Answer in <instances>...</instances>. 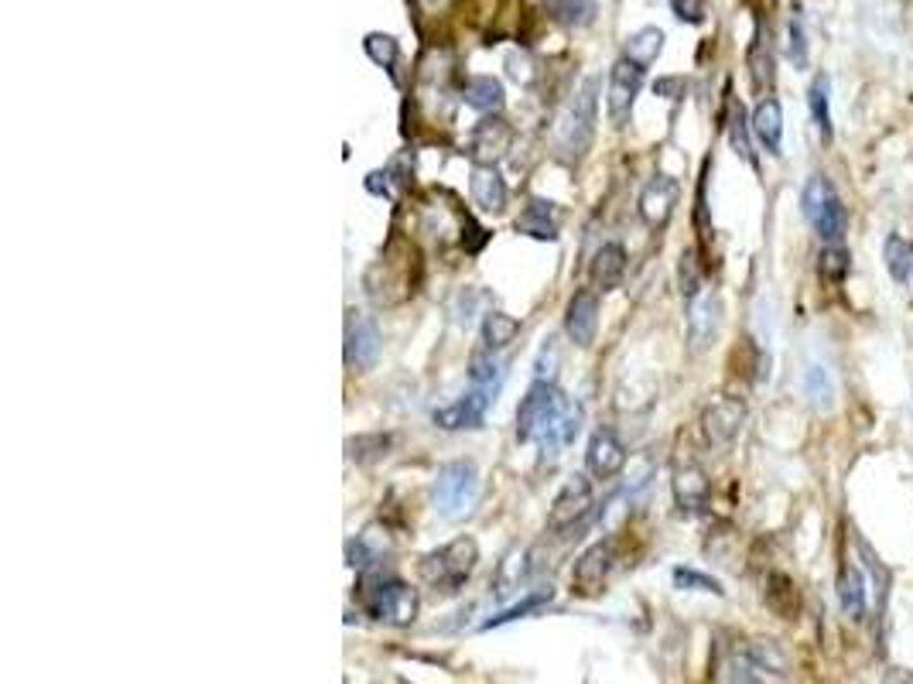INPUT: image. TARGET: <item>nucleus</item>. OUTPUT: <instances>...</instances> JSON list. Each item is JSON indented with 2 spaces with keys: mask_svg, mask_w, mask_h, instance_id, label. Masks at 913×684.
Listing matches in <instances>:
<instances>
[{
  "mask_svg": "<svg viewBox=\"0 0 913 684\" xmlns=\"http://www.w3.org/2000/svg\"><path fill=\"white\" fill-rule=\"evenodd\" d=\"M360 605L367 610V616L380 620V623H391V626H411L418 620V592L408 586V581H400L397 575L384 572V568H367L360 586H357Z\"/></svg>",
  "mask_w": 913,
  "mask_h": 684,
  "instance_id": "1",
  "label": "nucleus"
},
{
  "mask_svg": "<svg viewBox=\"0 0 913 684\" xmlns=\"http://www.w3.org/2000/svg\"><path fill=\"white\" fill-rule=\"evenodd\" d=\"M476 562H479L476 538L459 535L445 548L428 551L421 559V565H418V572H421V581L428 589H435L439 596H455L469 581V575L476 572Z\"/></svg>",
  "mask_w": 913,
  "mask_h": 684,
  "instance_id": "2",
  "label": "nucleus"
},
{
  "mask_svg": "<svg viewBox=\"0 0 913 684\" xmlns=\"http://www.w3.org/2000/svg\"><path fill=\"white\" fill-rule=\"evenodd\" d=\"M596 120H599V107H596V80H586L581 89L575 93V99L568 104V110L557 117L554 123V147L557 155H565L572 161H578L586 151L592 147L596 137Z\"/></svg>",
  "mask_w": 913,
  "mask_h": 684,
  "instance_id": "3",
  "label": "nucleus"
},
{
  "mask_svg": "<svg viewBox=\"0 0 913 684\" xmlns=\"http://www.w3.org/2000/svg\"><path fill=\"white\" fill-rule=\"evenodd\" d=\"M397 250L400 243H391L384 257L367 271V295L376 305H397V301L415 295L418 277H411V267H418V253L415 247H404V253L397 257Z\"/></svg>",
  "mask_w": 913,
  "mask_h": 684,
  "instance_id": "4",
  "label": "nucleus"
},
{
  "mask_svg": "<svg viewBox=\"0 0 913 684\" xmlns=\"http://www.w3.org/2000/svg\"><path fill=\"white\" fill-rule=\"evenodd\" d=\"M568 408L565 394L557 391L554 380H534L527 387L520 408H517V439L520 442H541L548 428L562 418V411Z\"/></svg>",
  "mask_w": 913,
  "mask_h": 684,
  "instance_id": "5",
  "label": "nucleus"
},
{
  "mask_svg": "<svg viewBox=\"0 0 913 684\" xmlns=\"http://www.w3.org/2000/svg\"><path fill=\"white\" fill-rule=\"evenodd\" d=\"M479 500V469L469 459H455L439 469L435 479V511L445 520L466 517Z\"/></svg>",
  "mask_w": 913,
  "mask_h": 684,
  "instance_id": "6",
  "label": "nucleus"
},
{
  "mask_svg": "<svg viewBox=\"0 0 913 684\" xmlns=\"http://www.w3.org/2000/svg\"><path fill=\"white\" fill-rule=\"evenodd\" d=\"M592 479L586 472H575L568 476V483L557 490L554 503H551V514H548V527L551 530H575L581 524H589L592 517Z\"/></svg>",
  "mask_w": 913,
  "mask_h": 684,
  "instance_id": "7",
  "label": "nucleus"
},
{
  "mask_svg": "<svg viewBox=\"0 0 913 684\" xmlns=\"http://www.w3.org/2000/svg\"><path fill=\"white\" fill-rule=\"evenodd\" d=\"M616 565V544L613 541H596L578 554V562L572 568V592L578 599H596L602 596L609 575Z\"/></svg>",
  "mask_w": 913,
  "mask_h": 684,
  "instance_id": "8",
  "label": "nucleus"
},
{
  "mask_svg": "<svg viewBox=\"0 0 913 684\" xmlns=\"http://www.w3.org/2000/svg\"><path fill=\"white\" fill-rule=\"evenodd\" d=\"M644 72L640 65H633L629 59H620L609 69V89H605V117L613 127H626L633 117V104L644 89Z\"/></svg>",
  "mask_w": 913,
  "mask_h": 684,
  "instance_id": "9",
  "label": "nucleus"
},
{
  "mask_svg": "<svg viewBox=\"0 0 913 684\" xmlns=\"http://www.w3.org/2000/svg\"><path fill=\"white\" fill-rule=\"evenodd\" d=\"M510 147H514V127L500 113H493L472 127L466 155L472 158L476 168H496L506 155H510Z\"/></svg>",
  "mask_w": 913,
  "mask_h": 684,
  "instance_id": "10",
  "label": "nucleus"
},
{
  "mask_svg": "<svg viewBox=\"0 0 913 684\" xmlns=\"http://www.w3.org/2000/svg\"><path fill=\"white\" fill-rule=\"evenodd\" d=\"M746 400L740 397H719L712 400L705 408L701 415V432H705V442L712 445V448H729L735 439H740L743 432V424H746Z\"/></svg>",
  "mask_w": 913,
  "mask_h": 684,
  "instance_id": "11",
  "label": "nucleus"
},
{
  "mask_svg": "<svg viewBox=\"0 0 913 684\" xmlns=\"http://www.w3.org/2000/svg\"><path fill=\"white\" fill-rule=\"evenodd\" d=\"M380 343H384V336H380V325L373 315H363V312H349L346 319V367L349 370H370L380 357Z\"/></svg>",
  "mask_w": 913,
  "mask_h": 684,
  "instance_id": "12",
  "label": "nucleus"
},
{
  "mask_svg": "<svg viewBox=\"0 0 913 684\" xmlns=\"http://www.w3.org/2000/svg\"><path fill=\"white\" fill-rule=\"evenodd\" d=\"M677 202H681V182L671 179V175H653L640 192L637 209H640V219L650 226V230H661V226L671 223Z\"/></svg>",
  "mask_w": 913,
  "mask_h": 684,
  "instance_id": "13",
  "label": "nucleus"
},
{
  "mask_svg": "<svg viewBox=\"0 0 913 684\" xmlns=\"http://www.w3.org/2000/svg\"><path fill=\"white\" fill-rule=\"evenodd\" d=\"M596 328H599V295L596 288H581L572 295L565 309V333L575 346L589 349L596 343Z\"/></svg>",
  "mask_w": 913,
  "mask_h": 684,
  "instance_id": "14",
  "label": "nucleus"
},
{
  "mask_svg": "<svg viewBox=\"0 0 913 684\" xmlns=\"http://www.w3.org/2000/svg\"><path fill=\"white\" fill-rule=\"evenodd\" d=\"M674 503L681 514H701L708 500H712V479L705 476V469L698 463H684L674 469Z\"/></svg>",
  "mask_w": 913,
  "mask_h": 684,
  "instance_id": "15",
  "label": "nucleus"
},
{
  "mask_svg": "<svg viewBox=\"0 0 913 684\" xmlns=\"http://www.w3.org/2000/svg\"><path fill=\"white\" fill-rule=\"evenodd\" d=\"M722 328V298L719 295H698L695 301H688V343L695 352L708 349L716 343Z\"/></svg>",
  "mask_w": 913,
  "mask_h": 684,
  "instance_id": "16",
  "label": "nucleus"
},
{
  "mask_svg": "<svg viewBox=\"0 0 913 684\" xmlns=\"http://www.w3.org/2000/svg\"><path fill=\"white\" fill-rule=\"evenodd\" d=\"M490 391H479L472 387L469 394H462L455 404H448V408H439L435 415H431V421H435L439 428H445V432H466V428H479L486 418V408H490Z\"/></svg>",
  "mask_w": 913,
  "mask_h": 684,
  "instance_id": "17",
  "label": "nucleus"
},
{
  "mask_svg": "<svg viewBox=\"0 0 913 684\" xmlns=\"http://www.w3.org/2000/svg\"><path fill=\"white\" fill-rule=\"evenodd\" d=\"M626 466V445L620 442L616 432H609V428H599V432L589 439L586 448V469L596 479H613L620 476Z\"/></svg>",
  "mask_w": 913,
  "mask_h": 684,
  "instance_id": "18",
  "label": "nucleus"
},
{
  "mask_svg": "<svg viewBox=\"0 0 913 684\" xmlns=\"http://www.w3.org/2000/svg\"><path fill=\"white\" fill-rule=\"evenodd\" d=\"M834 589H839V602L849 620L862 623L869 613V586H866V568L858 562H845L839 568V578H834Z\"/></svg>",
  "mask_w": 913,
  "mask_h": 684,
  "instance_id": "19",
  "label": "nucleus"
},
{
  "mask_svg": "<svg viewBox=\"0 0 913 684\" xmlns=\"http://www.w3.org/2000/svg\"><path fill=\"white\" fill-rule=\"evenodd\" d=\"M753 134L773 158L783 155V107L777 96H764L753 110Z\"/></svg>",
  "mask_w": 913,
  "mask_h": 684,
  "instance_id": "20",
  "label": "nucleus"
},
{
  "mask_svg": "<svg viewBox=\"0 0 913 684\" xmlns=\"http://www.w3.org/2000/svg\"><path fill=\"white\" fill-rule=\"evenodd\" d=\"M469 195H472L476 206L483 209V213H490V216H500L506 209V199H510L503 175L496 168H472V175H469Z\"/></svg>",
  "mask_w": 913,
  "mask_h": 684,
  "instance_id": "21",
  "label": "nucleus"
},
{
  "mask_svg": "<svg viewBox=\"0 0 913 684\" xmlns=\"http://www.w3.org/2000/svg\"><path fill=\"white\" fill-rule=\"evenodd\" d=\"M623 274H626V250L620 243H602L589 261L592 288L596 291H613V288H620Z\"/></svg>",
  "mask_w": 913,
  "mask_h": 684,
  "instance_id": "22",
  "label": "nucleus"
},
{
  "mask_svg": "<svg viewBox=\"0 0 913 684\" xmlns=\"http://www.w3.org/2000/svg\"><path fill=\"white\" fill-rule=\"evenodd\" d=\"M459 93H462V104L466 107H472L476 113H486V117L500 113L503 104H506L503 83L493 80V75H466Z\"/></svg>",
  "mask_w": 913,
  "mask_h": 684,
  "instance_id": "23",
  "label": "nucleus"
},
{
  "mask_svg": "<svg viewBox=\"0 0 913 684\" xmlns=\"http://www.w3.org/2000/svg\"><path fill=\"white\" fill-rule=\"evenodd\" d=\"M517 233L530 237V240H557V209H554V202L548 199H530L524 213L517 216Z\"/></svg>",
  "mask_w": 913,
  "mask_h": 684,
  "instance_id": "24",
  "label": "nucleus"
},
{
  "mask_svg": "<svg viewBox=\"0 0 913 684\" xmlns=\"http://www.w3.org/2000/svg\"><path fill=\"white\" fill-rule=\"evenodd\" d=\"M882 264L903 291H913V240L903 233H890L882 243Z\"/></svg>",
  "mask_w": 913,
  "mask_h": 684,
  "instance_id": "25",
  "label": "nucleus"
},
{
  "mask_svg": "<svg viewBox=\"0 0 913 684\" xmlns=\"http://www.w3.org/2000/svg\"><path fill=\"white\" fill-rule=\"evenodd\" d=\"M725 127H729V144L753 171L759 168V158L753 151V120H746V110L735 96H729V113H725Z\"/></svg>",
  "mask_w": 913,
  "mask_h": 684,
  "instance_id": "26",
  "label": "nucleus"
},
{
  "mask_svg": "<svg viewBox=\"0 0 913 684\" xmlns=\"http://www.w3.org/2000/svg\"><path fill=\"white\" fill-rule=\"evenodd\" d=\"M855 551H858V565L866 568V575H869V581H873V592H876V610L882 613L886 610V599H890V586H893V572L886 568L882 562H879V554H876V548L858 535L855 530Z\"/></svg>",
  "mask_w": 913,
  "mask_h": 684,
  "instance_id": "27",
  "label": "nucleus"
},
{
  "mask_svg": "<svg viewBox=\"0 0 913 684\" xmlns=\"http://www.w3.org/2000/svg\"><path fill=\"white\" fill-rule=\"evenodd\" d=\"M807 107H810V120H815V127H818L821 144H831L834 123H831V80H828V72H818L815 80H810Z\"/></svg>",
  "mask_w": 913,
  "mask_h": 684,
  "instance_id": "28",
  "label": "nucleus"
},
{
  "mask_svg": "<svg viewBox=\"0 0 913 684\" xmlns=\"http://www.w3.org/2000/svg\"><path fill=\"white\" fill-rule=\"evenodd\" d=\"M746 65H749V80H753L756 93L773 89V83H777V62H773V52H770L764 32H756L749 52H746Z\"/></svg>",
  "mask_w": 913,
  "mask_h": 684,
  "instance_id": "29",
  "label": "nucleus"
},
{
  "mask_svg": "<svg viewBox=\"0 0 913 684\" xmlns=\"http://www.w3.org/2000/svg\"><path fill=\"white\" fill-rule=\"evenodd\" d=\"M578 428H581V411L575 408V404H568V408L562 411V418H557V421L548 428V432H544V439H541L544 459H557V455H562V448H565L568 442H575Z\"/></svg>",
  "mask_w": 913,
  "mask_h": 684,
  "instance_id": "30",
  "label": "nucleus"
},
{
  "mask_svg": "<svg viewBox=\"0 0 913 684\" xmlns=\"http://www.w3.org/2000/svg\"><path fill=\"white\" fill-rule=\"evenodd\" d=\"M661 52H664V32L661 28H640V32H633L626 38L623 59H629L633 65L647 69V65H653L657 59H661Z\"/></svg>",
  "mask_w": 913,
  "mask_h": 684,
  "instance_id": "31",
  "label": "nucleus"
},
{
  "mask_svg": "<svg viewBox=\"0 0 913 684\" xmlns=\"http://www.w3.org/2000/svg\"><path fill=\"white\" fill-rule=\"evenodd\" d=\"M479 333H483V346L490 352H500V349H506L520 336V322L514 315L500 312V309H490L483 315V328H479Z\"/></svg>",
  "mask_w": 913,
  "mask_h": 684,
  "instance_id": "32",
  "label": "nucleus"
},
{
  "mask_svg": "<svg viewBox=\"0 0 913 684\" xmlns=\"http://www.w3.org/2000/svg\"><path fill=\"white\" fill-rule=\"evenodd\" d=\"M544 11L551 21L565 24V28H586L596 21V4L592 0H544Z\"/></svg>",
  "mask_w": 913,
  "mask_h": 684,
  "instance_id": "33",
  "label": "nucleus"
},
{
  "mask_svg": "<svg viewBox=\"0 0 913 684\" xmlns=\"http://www.w3.org/2000/svg\"><path fill=\"white\" fill-rule=\"evenodd\" d=\"M767 602H770V610L777 613V616H783V620H794L797 616V610H801V592H797V586L794 581L788 578V575H770V581H767Z\"/></svg>",
  "mask_w": 913,
  "mask_h": 684,
  "instance_id": "34",
  "label": "nucleus"
},
{
  "mask_svg": "<svg viewBox=\"0 0 913 684\" xmlns=\"http://www.w3.org/2000/svg\"><path fill=\"white\" fill-rule=\"evenodd\" d=\"M815 226V233L825 240V243H842L845 240V233H849V209H845V202H842V195H834L828 206H825V213L810 223Z\"/></svg>",
  "mask_w": 913,
  "mask_h": 684,
  "instance_id": "35",
  "label": "nucleus"
},
{
  "mask_svg": "<svg viewBox=\"0 0 913 684\" xmlns=\"http://www.w3.org/2000/svg\"><path fill=\"white\" fill-rule=\"evenodd\" d=\"M818 274L825 285H842L845 277L852 274V257L845 243H825L818 253Z\"/></svg>",
  "mask_w": 913,
  "mask_h": 684,
  "instance_id": "36",
  "label": "nucleus"
},
{
  "mask_svg": "<svg viewBox=\"0 0 913 684\" xmlns=\"http://www.w3.org/2000/svg\"><path fill=\"white\" fill-rule=\"evenodd\" d=\"M701 285H705V264L698 257V250L688 247L677 261V291L684 301H695L701 295Z\"/></svg>",
  "mask_w": 913,
  "mask_h": 684,
  "instance_id": "37",
  "label": "nucleus"
},
{
  "mask_svg": "<svg viewBox=\"0 0 913 684\" xmlns=\"http://www.w3.org/2000/svg\"><path fill=\"white\" fill-rule=\"evenodd\" d=\"M834 195H839V192H834L831 179H825V175H810L804 192H801V213H804V219L815 223Z\"/></svg>",
  "mask_w": 913,
  "mask_h": 684,
  "instance_id": "38",
  "label": "nucleus"
},
{
  "mask_svg": "<svg viewBox=\"0 0 913 684\" xmlns=\"http://www.w3.org/2000/svg\"><path fill=\"white\" fill-rule=\"evenodd\" d=\"M373 535H376V527L363 530V535H357V538H352V541L346 544V565H349V568L367 572V568H373V565L380 562V554H384V544H380Z\"/></svg>",
  "mask_w": 913,
  "mask_h": 684,
  "instance_id": "39",
  "label": "nucleus"
},
{
  "mask_svg": "<svg viewBox=\"0 0 913 684\" xmlns=\"http://www.w3.org/2000/svg\"><path fill=\"white\" fill-rule=\"evenodd\" d=\"M363 52L380 65V69H387L394 75V83H397V62H400V45L394 35H384V32H370L363 38Z\"/></svg>",
  "mask_w": 913,
  "mask_h": 684,
  "instance_id": "40",
  "label": "nucleus"
},
{
  "mask_svg": "<svg viewBox=\"0 0 913 684\" xmlns=\"http://www.w3.org/2000/svg\"><path fill=\"white\" fill-rule=\"evenodd\" d=\"M530 572V551H514L510 559H506L500 565V575H496V599H506L510 592L520 589V581L527 578Z\"/></svg>",
  "mask_w": 913,
  "mask_h": 684,
  "instance_id": "41",
  "label": "nucleus"
},
{
  "mask_svg": "<svg viewBox=\"0 0 913 684\" xmlns=\"http://www.w3.org/2000/svg\"><path fill=\"white\" fill-rule=\"evenodd\" d=\"M394 439L384 435V432H373V435H357V439H349L346 442V452H349V459L352 463H376V459H384V455L391 452Z\"/></svg>",
  "mask_w": 913,
  "mask_h": 684,
  "instance_id": "42",
  "label": "nucleus"
},
{
  "mask_svg": "<svg viewBox=\"0 0 913 684\" xmlns=\"http://www.w3.org/2000/svg\"><path fill=\"white\" fill-rule=\"evenodd\" d=\"M469 380H472V387L493 394V387L503 380V363L493 357L490 349L486 352H476V357L469 360Z\"/></svg>",
  "mask_w": 913,
  "mask_h": 684,
  "instance_id": "43",
  "label": "nucleus"
},
{
  "mask_svg": "<svg viewBox=\"0 0 913 684\" xmlns=\"http://www.w3.org/2000/svg\"><path fill=\"white\" fill-rule=\"evenodd\" d=\"M551 586L548 589H538V592H530V596H524L517 605H510V610H503L500 616H493V620H486L483 623V629H493V626H503V623H514V620H524V616H530V613H538V610H544V605L551 602Z\"/></svg>",
  "mask_w": 913,
  "mask_h": 684,
  "instance_id": "44",
  "label": "nucleus"
},
{
  "mask_svg": "<svg viewBox=\"0 0 913 684\" xmlns=\"http://www.w3.org/2000/svg\"><path fill=\"white\" fill-rule=\"evenodd\" d=\"M749 657L756 661L759 671H770V674H788V668H791L788 653L780 650L777 640H756V644L749 647Z\"/></svg>",
  "mask_w": 913,
  "mask_h": 684,
  "instance_id": "45",
  "label": "nucleus"
},
{
  "mask_svg": "<svg viewBox=\"0 0 913 684\" xmlns=\"http://www.w3.org/2000/svg\"><path fill=\"white\" fill-rule=\"evenodd\" d=\"M788 59L804 69L807 65V28H804V11L801 4L791 11V21H788Z\"/></svg>",
  "mask_w": 913,
  "mask_h": 684,
  "instance_id": "46",
  "label": "nucleus"
},
{
  "mask_svg": "<svg viewBox=\"0 0 913 684\" xmlns=\"http://www.w3.org/2000/svg\"><path fill=\"white\" fill-rule=\"evenodd\" d=\"M674 586L684 592H712V596H725L722 581H716L712 575H705L698 568H674Z\"/></svg>",
  "mask_w": 913,
  "mask_h": 684,
  "instance_id": "47",
  "label": "nucleus"
},
{
  "mask_svg": "<svg viewBox=\"0 0 913 684\" xmlns=\"http://www.w3.org/2000/svg\"><path fill=\"white\" fill-rule=\"evenodd\" d=\"M506 75H510V80L520 83V86H530V83L538 80L534 59H530L527 52H510V56H506Z\"/></svg>",
  "mask_w": 913,
  "mask_h": 684,
  "instance_id": "48",
  "label": "nucleus"
},
{
  "mask_svg": "<svg viewBox=\"0 0 913 684\" xmlns=\"http://www.w3.org/2000/svg\"><path fill=\"white\" fill-rule=\"evenodd\" d=\"M804 387H807L810 400H815L818 408H828V404H831V380H828V373H825L821 367H810V370H807Z\"/></svg>",
  "mask_w": 913,
  "mask_h": 684,
  "instance_id": "49",
  "label": "nucleus"
},
{
  "mask_svg": "<svg viewBox=\"0 0 913 684\" xmlns=\"http://www.w3.org/2000/svg\"><path fill=\"white\" fill-rule=\"evenodd\" d=\"M729 677H732V684H759V668L749 653H740L729 661Z\"/></svg>",
  "mask_w": 913,
  "mask_h": 684,
  "instance_id": "50",
  "label": "nucleus"
},
{
  "mask_svg": "<svg viewBox=\"0 0 913 684\" xmlns=\"http://www.w3.org/2000/svg\"><path fill=\"white\" fill-rule=\"evenodd\" d=\"M671 11L681 24H705L708 17L705 0H671Z\"/></svg>",
  "mask_w": 913,
  "mask_h": 684,
  "instance_id": "51",
  "label": "nucleus"
},
{
  "mask_svg": "<svg viewBox=\"0 0 913 684\" xmlns=\"http://www.w3.org/2000/svg\"><path fill=\"white\" fill-rule=\"evenodd\" d=\"M684 89H688V83H684V75H664V80L653 83V93H657V96H668V99H681Z\"/></svg>",
  "mask_w": 913,
  "mask_h": 684,
  "instance_id": "52",
  "label": "nucleus"
},
{
  "mask_svg": "<svg viewBox=\"0 0 913 684\" xmlns=\"http://www.w3.org/2000/svg\"><path fill=\"white\" fill-rule=\"evenodd\" d=\"M882 684H913V677H910L906 671H900V668H893V671H886V677H882Z\"/></svg>",
  "mask_w": 913,
  "mask_h": 684,
  "instance_id": "53",
  "label": "nucleus"
},
{
  "mask_svg": "<svg viewBox=\"0 0 913 684\" xmlns=\"http://www.w3.org/2000/svg\"><path fill=\"white\" fill-rule=\"evenodd\" d=\"M421 4H424L428 11H439V8H445V4H448V0H421Z\"/></svg>",
  "mask_w": 913,
  "mask_h": 684,
  "instance_id": "54",
  "label": "nucleus"
},
{
  "mask_svg": "<svg viewBox=\"0 0 913 684\" xmlns=\"http://www.w3.org/2000/svg\"><path fill=\"white\" fill-rule=\"evenodd\" d=\"M753 4H759V8H777V0H753Z\"/></svg>",
  "mask_w": 913,
  "mask_h": 684,
  "instance_id": "55",
  "label": "nucleus"
}]
</instances>
